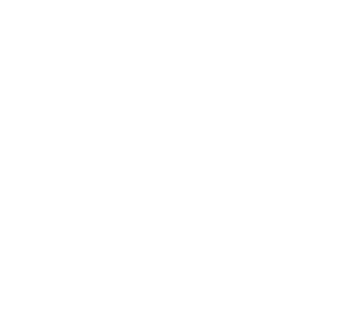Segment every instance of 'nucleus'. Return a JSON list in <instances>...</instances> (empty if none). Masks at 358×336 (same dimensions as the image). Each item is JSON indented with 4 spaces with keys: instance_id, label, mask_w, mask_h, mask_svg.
I'll return each instance as SVG.
<instances>
[]
</instances>
